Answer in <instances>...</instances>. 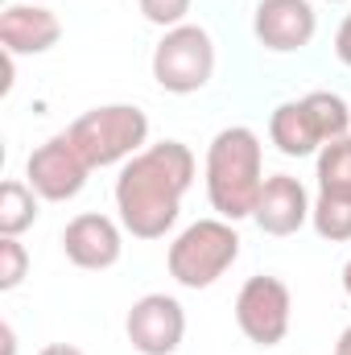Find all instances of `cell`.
<instances>
[{"label":"cell","mask_w":351,"mask_h":355,"mask_svg":"<svg viewBox=\"0 0 351 355\" xmlns=\"http://www.w3.org/2000/svg\"><path fill=\"white\" fill-rule=\"evenodd\" d=\"M335 54H339V62L351 67V12L343 17V25H339V33H335Z\"/></svg>","instance_id":"obj_20"},{"label":"cell","mask_w":351,"mask_h":355,"mask_svg":"<svg viewBox=\"0 0 351 355\" xmlns=\"http://www.w3.org/2000/svg\"><path fill=\"white\" fill-rule=\"evenodd\" d=\"M120 227L108 219V215H75L62 232V252L67 261L79 268H112L120 261Z\"/></svg>","instance_id":"obj_10"},{"label":"cell","mask_w":351,"mask_h":355,"mask_svg":"<svg viewBox=\"0 0 351 355\" xmlns=\"http://www.w3.org/2000/svg\"><path fill=\"white\" fill-rule=\"evenodd\" d=\"M25 268H29V257L25 248L17 244V236H0V289H17L25 281Z\"/></svg>","instance_id":"obj_18"},{"label":"cell","mask_w":351,"mask_h":355,"mask_svg":"<svg viewBox=\"0 0 351 355\" xmlns=\"http://www.w3.org/2000/svg\"><path fill=\"white\" fill-rule=\"evenodd\" d=\"M240 257V236L228 219H198L170 244V277L186 289L215 285Z\"/></svg>","instance_id":"obj_4"},{"label":"cell","mask_w":351,"mask_h":355,"mask_svg":"<svg viewBox=\"0 0 351 355\" xmlns=\"http://www.w3.org/2000/svg\"><path fill=\"white\" fill-rule=\"evenodd\" d=\"M211 71H215V46H211V33L198 25L170 29L162 46L153 50V79L170 95H190L207 87Z\"/></svg>","instance_id":"obj_5"},{"label":"cell","mask_w":351,"mask_h":355,"mask_svg":"<svg viewBox=\"0 0 351 355\" xmlns=\"http://www.w3.org/2000/svg\"><path fill=\"white\" fill-rule=\"evenodd\" d=\"M0 339H4V352L0 355H17V339H12V327H8V322L0 327Z\"/></svg>","instance_id":"obj_22"},{"label":"cell","mask_w":351,"mask_h":355,"mask_svg":"<svg viewBox=\"0 0 351 355\" xmlns=\"http://www.w3.org/2000/svg\"><path fill=\"white\" fill-rule=\"evenodd\" d=\"M37 190L25 182H4L0 186V236H21L37 219Z\"/></svg>","instance_id":"obj_15"},{"label":"cell","mask_w":351,"mask_h":355,"mask_svg":"<svg viewBox=\"0 0 351 355\" xmlns=\"http://www.w3.org/2000/svg\"><path fill=\"white\" fill-rule=\"evenodd\" d=\"M62 37V21L42 8V4H12L0 17V42L4 54H46L50 46H58Z\"/></svg>","instance_id":"obj_12"},{"label":"cell","mask_w":351,"mask_h":355,"mask_svg":"<svg viewBox=\"0 0 351 355\" xmlns=\"http://www.w3.org/2000/svg\"><path fill=\"white\" fill-rule=\"evenodd\" d=\"M268 137H273V145L285 157H306V153H314L323 145V137H318V128H314V120H310L302 99L298 103H281L268 116Z\"/></svg>","instance_id":"obj_13"},{"label":"cell","mask_w":351,"mask_h":355,"mask_svg":"<svg viewBox=\"0 0 351 355\" xmlns=\"http://www.w3.org/2000/svg\"><path fill=\"white\" fill-rule=\"evenodd\" d=\"M87 170L91 166L79 157V149L71 145V137L62 132V137H50L46 145H37V149L29 153L25 178H29V186H33L42 198L67 202V198H75V194L83 190Z\"/></svg>","instance_id":"obj_7"},{"label":"cell","mask_w":351,"mask_h":355,"mask_svg":"<svg viewBox=\"0 0 351 355\" xmlns=\"http://www.w3.org/2000/svg\"><path fill=\"white\" fill-rule=\"evenodd\" d=\"M252 29H257L261 46L277 50V54H289V50H302L314 37L318 17H314L310 0H261L257 17H252Z\"/></svg>","instance_id":"obj_9"},{"label":"cell","mask_w":351,"mask_h":355,"mask_svg":"<svg viewBox=\"0 0 351 355\" xmlns=\"http://www.w3.org/2000/svg\"><path fill=\"white\" fill-rule=\"evenodd\" d=\"M190 182H194V153L182 141H162L141 149L116 178L120 223L137 240H162L174 227Z\"/></svg>","instance_id":"obj_1"},{"label":"cell","mask_w":351,"mask_h":355,"mask_svg":"<svg viewBox=\"0 0 351 355\" xmlns=\"http://www.w3.org/2000/svg\"><path fill=\"white\" fill-rule=\"evenodd\" d=\"M141 12H145V21H153V25L178 29L182 17L190 12V0H141Z\"/></svg>","instance_id":"obj_19"},{"label":"cell","mask_w":351,"mask_h":355,"mask_svg":"<svg viewBox=\"0 0 351 355\" xmlns=\"http://www.w3.org/2000/svg\"><path fill=\"white\" fill-rule=\"evenodd\" d=\"M67 137L91 170H103V166H116V162L141 153V145L149 137V116L132 103L91 107L67 128Z\"/></svg>","instance_id":"obj_3"},{"label":"cell","mask_w":351,"mask_h":355,"mask_svg":"<svg viewBox=\"0 0 351 355\" xmlns=\"http://www.w3.org/2000/svg\"><path fill=\"white\" fill-rule=\"evenodd\" d=\"M343 289H348V297H351V261L343 265Z\"/></svg>","instance_id":"obj_24"},{"label":"cell","mask_w":351,"mask_h":355,"mask_svg":"<svg viewBox=\"0 0 351 355\" xmlns=\"http://www.w3.org/2000/svg\"><path fill=\"white\" fill-rule=\"evenodd\" d=\"M252 219L261 223V232H268V236H293V232L310 219V198H306V186H302L298 178H289V174L264 178Z\"/></svg>","instance_id":"obj_11"},{"label":"cell","mask_w":351,"mask_h":355,"mask_svg":"<svg viewBox=\"0 0 351 355\" xmlns=\"http://www.w3.org/2000/svg\"><path fill=\"white\" fill-rule=\"evenodd\" d=\"M331 4H335V0H331Z\"/></svg>","instance_id":"obj_26"},{"label":"cell","mask_w":351,"mask_h":355,"mask_svg":"<svg viewBox=\"0 0 351 355\" xmlns=\"http://www.w3.org/2000/svg\"><path fill=\"white\" fill-rule=\"evenodd\" d=\"M37 355H83L79 347H71V343H50V347H42Z\"/></svg>","instance_id":"obj_21"},{"label":"cell","mask_w":351,"mask_h":355,"mask_svg":"<svg viewBox=\"0 0 351 355\" xmlns=\"http://www.w3.org/2000/svg\"><path fill=\"white\" fill-rule=\"evenodd\" d=\"M318 194L351 198V137L323 145V153H318Z\"/></svg>","instance_id":"obj_14"},{"label":"cell","mask_w":351,"mask_h":355,"mask_svg":"<svg viewBox=\"0 0 351 355\" xmlns=\"http://www.w3.org/2000/svg\"><path fill=\"white\" fill-rule=\"evenodd\" d=\"M335 355H351V327L339 335V343H335Z\"/></svg>","instance_id":"obj_23"},{"label":"cell","mask_w":351,"mask_h":355,"mask_svg":"<svg viewBox=\"0 0 351 355\" xmlns=\"http://www.w3.org/2000/svg\"><path fill=\"white\" fill-rule=\"evenodd\" d=\"M33 4H42V0H33Z\"/></svg>","instance_id":"obj_25"},{"label":"cell","mask_w":351,"mask_h":355,"mask_svg":"<svg viewBox=\"0 0 351 355\" xmlns=\"http://www.w3.org/2000/svg\"><path fill=\"white\" fill-rule=\"evenodd\" d=\"M302 103H306V112H310V120H314V128H318L323 145H327V141H339V137H348L351 107L339 99V95H331V91H310Z\"/></svg>","instance_id":"obj_16"},{"label":"cell","mask_w":351,"mask_h":355,"mask_svg":"<svg viewBox=\"0 0 351 355\" xmlns=\"http://www.w3.org/2000/svg\"><path fill=\"white\" fill-rule=\"evenodd\" d=\"M289 289L277 277H248L236 297V322L257 347H277L289 331Z\"/></svg>","instance_id":"obj_6"},{"label":"cell","mask_w":351,"mask_h":355,"mask_svg":"<svg viewBox=\"0 0 351 355\" xmlns=\"http://www.w3.org/2000/svg\"><path fill=\"white\" fill-rule=\"evenodd\" d=\"M261 141L252 128L236 124L223 128L207 149V198L219 211V219L236 223L257 211L261 198Z\"/></svg>","instance_id":"obj_2"},{"label":"cell","mask_w":351,"mask_h":355,"mask_svg":"<svg viewBox=\"0 0 351 355\" xmlns=\"http://www.w3.org/2000/svg\"><path fill=\"white\" fill-rule=\"evenodd\" d=\"M314 232L323 240H351V198H335V194H318V202L310 207Z\"/></svg>","instance_id":"obj_17"},{"label":"cell","mask_w":351,"mask_h":355,"mask_svg":"<svg viewBox=\"0 0 351 355\" xmlns=\"http://www.w3.org/2000/svg\"><path fill=\"white\" fill-rule=\"evenodd\" d=\"M124 331H128V343L141 355H174L182 335H186V314L174 297L145 293L141 302H132Z\"/></svg>","instance_id":"obj_8"}]
</instances>
